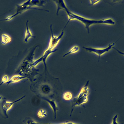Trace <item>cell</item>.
I'll use <instances>...</instances> for the list:
<instances>
[{
  "instance_id": "19",
  "label": "cell",
  "mask_w": 124,
  "mask_h": 124,
  "mask_svg": "<svg viewBox=\"0 0 124 124\" xmlns=\"http://www.w3.org/2000/svg\"><path fill=\"white\" fill-rule=\"evenodd\" d=\"M42 124H43L42 123ZM60 124H75V123H74L73 122H66L64 123H62Z\"/></svg>"
},
{
  "instance_id": "2",
  "label": "cell",
  "mask_w": 124,
  "mask_h": 124,
  "mask_svg": "<svg viewBox=\"0 0 124 124\" xmlns=\"http://www.w3.org/2000/svg\"><path fill=\"white\" fill-rule=\"evenodd\" d=\"M89 82V81L87 82L81 89L77 96L73 99L70 116H71L75 107L80 106L88 102V96L90 91L88 86Z\"/></svg>"
},
{
  "instance_id": "18",
  "label": "cell",
  "mask_w": 124,
  "mask_h": 124,
  "mask_svg": "<svg viewBox=\"0 0 124 124\" xmlns=\"http://www.w3.org/2000/svg\"><path fill=\"white\" fill-rule=\"evenodd\" d=\"M100 0H90V1L91 5H93L99 2Z\"/></svg>"
},
{
  "instance_id": "13",
  "label": "cell",
  "mask_w": 124,
  "mask_h": 124,
  "mask_svg": "<svg viewBox=\"0 0 124 124\" xmlns=\"http://www.w3.org/2000/svg\"><path fill=\"white\" fill-rule=\"evenodd\" d=\"M24 124H42V123L37 122L29 117L25 118L23 121Z\"/></svg>"
},
{
  "instance_id": "8",
  "label": "cell",
  "mask_w": 124,
  "mask_h": 124,
  "mask_svg": "<svg viewBox=\"0 0 124 124\" xmlns=\"http://www.w3.org/2000/svg\"><path fill=\"white\" fill-rule=\"evenodd\" d=\"M29 21H26V30L25 33V37L24 40V42L25 43H27L29 39L31 37L35 38V37L32 34L30 30L28 25Z\"/></svg>"
},
{
  "instance_id": "11",
  "label": "cell",
  "mask_w": 124,
  "mask_h": 124,
  "mask_svg": "<svg viewBox=\"0 0 124 124\" xmlns=\"http://www.w3.org/2000/svg\"><path fill=\"white\" fill-rule=\"evenodd\" d=\"M1 44L5 45L10 42L11 40V38L9 35L5 34H3L1 36Z\"/></svg>"
},
{
  "instance_id": "15",
  "label": "cell",
  "mask_w": 124,
  "mask_h": 124,
  "mask_svg": "<svg viewBox=\"0 0 124 124\" xmlns=\"http://www.w3.org/2000/svg\"><path fill=\"white\" fill-rule=\"evenodd\" d=\"M37 115L39 117L42 118L46 116L47 112L45 110L41 109L38 112Z\"/></svg>"
},
{
  "instance_id": "16",
  "label": "cell",
  "mask_w": 124,
  "mask_h": 124,
  "mask_svg": "<svg viewBox=\"0 0 124 124\" xmlns=\"http://www.w3.org/2000/svg\"><path fill=\"white\" fill-rule=\"evenodd\" d=\"M9 80V78L8 76L7 75H5L3 76L2 78L1 83L0 85L2 84L7 83Z\"/></svg>"
},
{
  "instance_id": "17",
  "label": "cell",
  "mask_w": 124,
  "mask_h": 124,
  "mask_svg": "<svg viewBox=\"0 0 124 124\" xmlns=\"http://www.w3.org/2000/svg\"><path fill=\"white\" fill-rule=\"evenodd\" d=\"M118 117V115L116 114L113 117L112 122L111 124H124L123 123H118L117 121V119Z\"/></svg>"
},
{
  "instance_id": "3",
  "label": "cell",
  "mask_w": 124,
  "mask_h": 124,
  "mask_svg": "<svg viewBox=\"0 0 124 124\" xmlns=\"http://www.w3.org/2000/svg\"><path fill=\"white\" fill-rule=\"evenodd\" d=\"M115 45L114 43H112L109 45L108 46L104 48H96L83 46V48L86 51L89 52L93 53L97 55L99 59L100 57L105 53L108 52L111 49L113 48Z\"/></svg>"
},
{
  "instance_id": "6",
  "label": "cell",
  "mask_w": 124,
  "mask_h": 124,
  "mask_svg": "<svg viewBox=\"0 0 124 124\" xmlns=\"http://www.w3.org/2000/svg\"><path fill=\"white\" fill-rule=\"evenodd\" d=\"M49 104L52 109L54 114V118L55 119L56 118L57 112L58 109V108L55 101L54 100L47 99H44Z\"/></svg>"
},
{
  "instance_id": "9",
  "label": "cell",
  "mask_w": 124,
  "mask_h": 124,
  "mask_svg": "<svg viewBox=\"0 0 124 124\" xmlns=\"http://www.w3.org/2000/svg\"><path fill=\"white\" fill-rule=\"evenodd\" d=\"M26 78V76H22L19 75H15L13 76L6 84L8 85L9 84L16 83Z\"/></svg>"
},
{
  "instance_id": "4",
  "label": "cell",
  "mask_w": 124,
  "mask_h": 124,
  "mask_svg": "<svg viewBox=\"0 0 124 124\" xmlns=\"http://www.w3.org/2000/svg\"><path fill=\"white\" fill-rule=\"evenodd\" d=\"M50 27L51 33V36L47 49L52 50H54L53 49L56 46L64 34V32L63 30L59 35L58 36H55L53 33L51 24L50 25Z\"/></svg>"
},
{
  "instance_id": "5",
  "label": "cell",
  "mask_w": 124,
  "mask_h": 124,
  "mask_svg": "<svg viewBox=\"0 0 124 124\" xmlns=\"http://www.w3.org/2000/svg\"><path fill=\"white\" fill-rule=\"evenodd\" d=\"M25 97V96H24L12 102H8L5 100L3 101L1 104V108L4 115L7 118L8 117L7 113V111L11 108L14 103L20 101Z\"/></svg>"
},
{
  "instance_id": "12",
  "label": "cell",
  "mask_w": 124,
  "mask_h": 124,
  "mask_svg": "<svg viewBox=\"0 0 124 124\" xmlns=\"http://www.w3.org/2000/svg\"><path fill=\"white\" fill-rule=\"evenodd\" d=\"M80 50L79 47L77 46H73L63 56L64 57H65L68 55L75 53L78 52Z\"/></svg>"
},
{
  "instance_id": "7",
  "label": "cell",
  "mask_w": 124,
  "mask_h": 124,
  "mask_svg": "<svg viewBox=\"0 0 124 124\" xmlns=\"http://www.w3.org/2000/svg\"><path fill=\"white\" fill-rule=\"evenodd\" d=\"M56 4L57 7L56 14L58 15L59 11L61 9H63L65 11L68 8L66 4L65 1L63 0H54Z\"/></svg>"
},
{
  "instance_id": "1",
  "label": "cell",
  "mask_w": 124,
  "mask_h": 124,
  "mask_svg": "<svg viewBox=\"0 0 124 124\" xmlns=\"http://www.w3.org/2000/svg\"><path fill=\"white\" fill-rule=\"evenodd\" d=\"M68 18V20L66 26L71 20H76L83 23L89 33V27L94 24H104L110 25L115 24V21L112 18H109L99 20L90 19L75 13L70 10L68 9L65 11Z\"/></svg>"
},
{
  "instance_id": "20",
  "label": "cell",
  "mask_w": 124,
  "mask_h": 124,
  "mask_svg": "<svg viewBox=\"0 0 124 124\" xmlns=\"http://www.w3.org/2000/svg\"><path fill=\"white\" fill-rule=\"evenodd\" d=\"M2 99V97L1 96H0V101Z\"/></svg>"
},
{
  "instance_id": "10",
  "label": "cell",
  "mask_w": 124,
  "mask_h": 124,
  "mask_svg": "<svg viewBox=\"0 0 124 124\" xmlns=\"http://www.w3.org/2000/svg\"><path fill=\"white\" fill-rule=\"evenodd\" d=\"M48 0H30V3L33 8L43 6Z\"/></svg>"
},
{
  "instance_id": "14",
  "label": "cell",
  "mask_w": 124,
  "mask_h": 124,
  "mask_svg": "<svg viewBox=\"0 0 124 124\" xmlns=\"http://www.w3.org/2000/svg\"><path fill=\"white\" fill-rule=\"evenodd\" d=\"M73 97V95L70 92H66L64 93L63 98L65 100L69 101L72 99Z\"/></svg>"
}]
</instances>
